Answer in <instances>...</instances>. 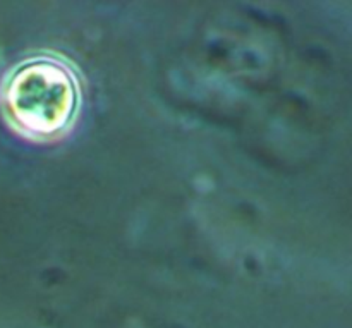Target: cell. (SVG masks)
Segmentation results:
<instances>
[{"label": "cell", "mask_w": 352, "mask_h": 328, "mask_svg": "<svg viewBox=\"0 0 352 328\" xmlns=\"http://www.w3.org/2000/svg\"><path fill=\"white\" fill-rule=\"evenodd\" d=\"M78 88L67 67L40 58L19 65L2 88L7 120L26 136L62 133L74 117Z\"/></svg>", "instance_id": "obj_1"}]
</instances>
